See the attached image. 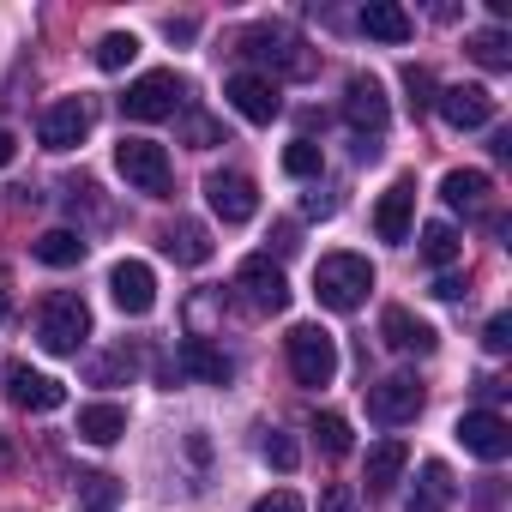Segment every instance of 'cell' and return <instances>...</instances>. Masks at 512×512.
<instances>
[{
    "label": "cell",
    "instance_id": "cell-1",
    "mask_svg": "<svg viewBox=\"0 0 512 512\" xmlns=\"http://www.w3.org/2000/svg\"><path fill=\"white\" fill-rule=\"evenodd\" d=\"M368 290H374V266L362 260V253H326V260L314 266V296L332 314H356L368 302Z\"/></svg>",
    "mask_w": 512,
    "mask_h": 512
},
{
    "label": "cell",
    "instance_id": "cell-2",
    "mask_svg": "<svg viewBox=\"0 0 512 512\" xmlns=\"http://www.w3.org/2000/svg\"><path fill=\"white\" fill-rule=\"evenodd\" d=\"M115 169L127 175V187H139L145 199H169L175 175H169V151L157 139H121L115 145Z\"/></svg>",
    "mask_w": 512,
    "mask_h": 512
},
{
    "label": "cell",
    "instance_id": "cell-3",
    "mask_svg": "<svg viewBox=\"0 0 512 512\" xmlns=\"http://www.w3.org/2000/svg\"><path fill=\"white\" fill-rule=\"evenodd\" d=\"M284 350H290V374L302 380V386H332V374H338V338L326 332V326H296L290 338H284Z\"/></svg>",
    "mask_w": 512,
    "mask_h": 512
},
{
    "label": "cell",
    "instance_id": "cell-4",
    "mask_svg": "<svg viewBox=\"0 0 512 512\" xmlns=\"http://www.w3.org/2000/svg\"><path fill=\"white\" fill-rule=\"evenodd\" d=\"M181 97H187L181 73L157 67V73H139V79L127 85V97H121V115H127V121H169V115L181 109Z\"/></svg>",
    "mask_w": 512,
    "mask_h": 512
},
{
    "label": "cell",
    "instance_id": "cell-5",
    "mask_svg": "<svg viewBox=\"0 0 512 512\" xmlns=\"http://www.w3.org/2000/svg\"><path fill=\"white\" fill-rule=\"evenodd\" d=\"M37 338H43V350L73 356V350L91 338V308H85V296H49L43 314H37Z\"/></svg>",
    "mask_w": 512,
    "mask_h": 512
},
{
    "label": "cell",
    "instance_id": "cell-6",
    "mask_svg": "<svg viewBox=\"0 0 512 512\" xmlns=\"http://www.w3.org/2000/svg\"><path fill=\"white\" fill-rule=\"evenodd\" d=\"M235 290L247 296V308L253 314H284L290 308V278L266 260V253H253V260H241V272H235Z\"/></svg>",
    "mask_w": 512,
    "mask_h": 512
},
{
    "label": "cell",
    "instance_id": "cell-7",
    "mask_svg": "<svg viewBox=\"0 0 512 512\" xmlns=\"http://www.w3.org/2000/svg\"><path fill=\"white\" fill-rule=\"evenodd\" d=\"M223 97H229V109H235L241 121H253V127H272V121L284 115L278 79H266V73H235V79L223 85Z\"/></svg>",
    "mask_w": 512,
    "mask_h": 512
},
{
    "label": "cell",
    "instance_id": "cell-8",
    "mask_svg": "<svg viewBox=\"0 0 512 512\" xmlns=\"http://www.w3.org/2000/svg\"><path fill=\"white\" fill-rule=\"evenodd\" d=\"M241 55H253V61H266V67H278V73H314V55L290 37V31H278V25H253L247 37H241Z\"/></svg>",
    "mask_w": 512,
    "mask_h": 512
},
{
    "label": "cell",
    "instance_id": "cell-9",
    "mask_svg": "<svg viewBox=\"0 0 512 512\" xmlns=\"http://www.w3.org/2000/svg\"><path fill=\"white\" fill-rule=\"evenodd\" d=\"M368 416L386 422V428L416 422V416H422V380H410V374H386V380H374V386H368Z\"/></svg>",
    "mask_w": 512,
    "mask_h": 512
},
{
    "label": "cell",
    "instance_id": "cell-10",
    "mask_svg": "<svg viewBox=\"0 0 512 512\" xmlns=\"http://www.w3.org/2000/svg\"><path fill=\"white\" fill-rule=\"evenodd\" d=\"M458 440H464V452H476L482 464H500V458L512 452V422L494 416V410H464V416H458Z\"/></svg>",
    "mask_w": 512,
    "mask_h": 512
},
{
    "label": "cell",
    "instance_id": "cell-11",
    "mask_svg": "<svg viewBox=\"0 0 512 512\" xmlns=\"http://www.w3.org/2000/svg\"><path fill=\"white\" fill-rule=\"evenodd\" d=\"M434 109H440V121L458 127V133H476V127L494 121V97H488L482 85H446V91H434Z\"/></svg>",
    "mask_w": 512,
    "mask_h": 512
},
{
    "label": "cell",
    "instance_id": "cell-12",
    "mask_svg": "<svg viewBox=\"0 0 512 512\" xmlns=\"http://www.w3.org/2000/svg\"><path fill=\"white\" fill-rule=\"evenodd\" d=\"M205 199H211V211H217L223 223H247L253 211H260V187H253L247 175H235V169L205 175Z\"/></svg>",
    "mask_w": 512,
    "mask_h": 512
},
{
    "label": "cell",
    "instance_id": "cell-13",
    "mask_svg": "<svg viewBox=\"0 0 512 512\" xmlns=\"http://www.w3.org/2000/svg\"><path fill=\"white\" fill-rule=\"evenodd\" d=\"M344 115L362 127V139H380L386 133V91H380V79L374 73H350V85H344Z\"/></svg>",
    "mask_w": 512,
    "mask_h": 512
},
{
    "label": "cell",
    "instance_id": "cell-14",
    "mask_svg": "<svg viewBox=\"0 0 512 512\" xmlns=\"http://www.w3.org/2000/svg\"><path fill=\"white\" fill-rule=\"evenodd\" d=\"M85 133H91V103H79V97L49 103V109H43V121H37V139H43L49 151H73Z\"/></svg>",
    "mask_w": 512,
    "mask_h": 512
},
{
    "label": "cell",
    "instance_id": "cell-15",
    "mask_svg": "<svg viewBox=\"0 0 512 512\" xmlns=\"http://www.w3.org/2000/svg\"><path fill=\"white\" fill-rule=\"evenodd\" d=\"M109 296H115L121 314H151V308H157V272H151L145 260H121V266L109 272Z\"/></svg>",
    "mask_w": 512,
    "mask_h": 512
},
{
    "label": "cell",
    "instance_id": "cell-16",
    "mask_svg": "<svg viewBox=\"0 0 512 512\" xmlns=\"http://www.w3.org/2000/svg\"><path fill=\"white\" fill-rule=\"evenodd\" d=\"M410 217H416V181L398 175V181L380 193V205H374V235H380V241H410Z\"/></svg>",
    "mask_w": 512,
    "mask_h": 512
},
{
    "label": "cell",
    "instance_id": "cell-17",
    "mask_svg": "<svg viewBox=\"0 0 512 512\" xmlns=\"http://www.w3.org/2000/svg\"><path fill=\"white\" fill-rule=\"evenodd\" d=\"M380 338L392 344V350H404V356H428L440 338H434V326L428 320H416L410 308H386L380 314Z\"/></svg>",
    "mask_w": 512,
    "mask_h": 512
},
{
    "label": "cell",
    "instance_id": "cell-18",
    "mask_svg": "<svg viewBox=\"0 0 512 512\" xmlns=\"http://www.w3.org/2000/svg\"><path fill=\"white\" fill-rule=\"evenodd\" d=\"M181 374L187 380H205V386H229L235 380V362L211 338H181Z\"/></svg>",
    "mask_w": 512,
    "mask_h": 512
},
{
    "label": "cell",
    "instance_id": "cell-19",
    "mask_svg": "<svg viewBox=\"0 0 512 512\" xmlns=\"http://www.w3.org/2000/svg\"><path fill=\"white\" fill-rule=\"evenodd\" d=\"M7 392H13V404H25V410H61V404H67V386L49 380V374H37V368H7Z\"/></svg>",
    "mask_w": 512,
    "mask_h": 512
},
{
    "label": "cell",
    "instance_id": "cell-20",
    "mask_svg": "<svg viewBox=\"0 0 512 512\" xmlns=\"http://www.w3.org/2000/svg\"><path fill=\"white\" fill-rule=\"evenodd\" d=\"M404 464H410V446H404V440H380V446H368V494H374V500L392 494L398 476H404Z\"/></svg>",
    "mask_w": 512,
    "mask_h": 512
},
{
    "label": "cell",
    "instance_id": "cell-21",
    "mask_svg": "<svg viewBox=\"0 0 512 512\" xmlns=\"http://www.w3.org/2000/svg\"><path fill=\"white\" fill-rule=\"evenodd\" d=\"M452 500H458L452 470H446L440 458H428V464H422V482H416V494H410V506H404V512H446Z\"/></svg>",
    "mask_w": 512,
    "mask_h": 512
},
{
    "label": "cell",
    "instance_id": "cell-22",
    "mask_svg": "<svg viewBox=\"0 0 512 512\" xmlns=\"http://www.w3.org/2000/svg\"><path fill=\"white\" fill-rule=\"evenodd\" d=\"M362 31L374 43H410L416 37V19L404 7H392V0H368V7H362Z\"/></svg>",
    "mask_w": 512,
    "mask_h": 512
},
{
    "label": "cell",
    "instance_id": "cell-23",
    "mask_svg": "<svg viewBox=\"0 0 512 512\" xmlns=\"http://www.w3.org/2000/svg\"><path fill=\"white\" fill-rule=\"evenodd\" d=\"M163 247H169V260H181V266H205V260H211V235H205V223H193V217L169 223V229H163Z\"/></svg>",
    "mask_w": 512,
    "mask_h": 512
},
{
    "label": "cell",
    "instance_id": "cell-24",
    "mask_svg": "<svg viewBox=\"0 0 512 512\" xmlns=\"http://www.w3.org/2000/svg\"><path fill=\"white\" fill-rule=\"evenodd\" d=\"M488 193H494V181H488L482 169H452V175L440 181V199H446L452 211H482Z\"/></svg>",
    "mask_w": 512,
    "mask_h": 512
},
{
    "label": "cell",
    "instance_id": "cell-25",
    "mask_svg": "<svg viewBox=\"0 0 512 512\" xmlns=\"http://www.w3.org/2000/svg\"><path fill=\"white\" fill-rule=\"evenodd\" d=\"M121 434H127V410H121V404H85V410H79V440L115 446Z\"/></svg>",
    "mask_w": 512,
    "mask_h": 512
},
{
    "label": "cell",
    "instance_id": "cell-26",
    "mask_svg": "<svg viewBox=\"0 0 512 512\" xmlns=\"http://www.w3.org/2000/svg\"><path fill=\"white\" fill-rule=\"evenodd\" d=\"M31 253H37L43 266L67 272V266H79V260H85V235H79V229H49V235H37V241H31Z\"/></svg>",
    "mask_w": 512,
    "mask_h": 512
},
{
    "label": "cell",
    "instance_id": "cell-27",
    "mask_svg": "<svg viewBox=\"0 0 512 512\" xmlns=\"http://www.w3.org/2000/svg\"><path fill=\"white\" fill-rule=\"evenodd\" d=\"M464 49H470V61L488 67V73H506V67H512V43H506V31H470Z\"/></svg>",
    "mask_w": 512,
    "mask_h": 512
},
{
    "label": "cell",
    "instance_id": "cell-28",
    "mask_svg": "<svg viewBox=\"0 0 512 512\" xmlns=\"http://www.w3.org/2000/svg\"><path fill=\"white\" fill-rule=\"evenodd\" d=\"M422 260L428 266H452L458 260V229L452 223H428L422 229Z\"/></svg>",
    "mask_w": 512,
    "mask_h": 512
},
{
    "label": "cell",
    "instance_id": "cell-29",
    "mask_svg": "<svg viewBox=\"0 0 512 512\" xmlns=\"http://www.w3.org/2000/svg\"><path fill=\"white\" fill-rule=\"evenodd\" d=\"M79 506L85 512H115L121 506V482L115 476H79Z\"/></svg>",
    "mask_w": 512,
    "mask_h": 512
},
{
    "label": "cell",
    "instance_id": "cell-30",
    "mask_svg": "<svg viewBox=\"0 0 512 512\" xmlns=\"http://www.w3.org/2000/svg\"><path fill=\"white\" fill-rule=\"evenodd\" d=\"M133 55H139V37H133V31H109V37L97 43V67H103V73H121Z\"/></svg>",
    "mask_w": 512,
    "mask_h": 512
},
{
    "label": "cell",
    "instance_id": "cell-31",
    "mask_svg": "<svg viewBox=\"0 0 512 512\" xmlns=\"http://www.w3.org/2000/svg\"><path fill=\"white\" fill-rule=\"evenodd\" d=\"M314 440H320L332 458H344V452H350V422H344L338 410H320V416H314Z\"/></svg>",
    "mask_w": 512,
    "mask_h": 512
},
{
    "label": "cell",
    "instance_id": "cell-32",
    "mask_svg": "<svg viewBox=\"0 0 512 512\" xmlns=\"http://www.w3.org/2000/svg\"><path fill=\"white\" fill-rule=\"evenodd\" d=\"M260 452H266V464H278V470H296V464H302V446H296V440H290L284 428H266Z\"/></svg>",
    "mask_w": 512,
    "mask_h": 512
},
{
    "label": "cell",
    "instance_id": "cell-33",
    "mask_svg": "<svg viewBox=\"0 0 512 512\" xmlns=\"http://www.w3.org/2000/svg\"><path fill=\"white\" fill-rule=\"evenodd\" d=\"M284 169H290L296 181L320 175V145H314V139H296V145H284Z\"/></svg>",
    "mask_w": 512,
    "mask_h": 512
},
{
    "label": "cell",
    "instance_id": "cell-34",
    "mask_svg": "<svg viewBox=\"0 0 512 512\" xmlns=\"http://www.w3.org/2000/svg\"><path fill=\"white\" fill-rule=\"evenodd\" d=\"M404 91H410V109L422 115V109L434 103V73H428V67H404Z\"/></svg>",
    "mask_w": 512,
    "mask_h": 512
},
{
    "label": "cell",
    "instance_id": "cell-35",
    "mask_svg": "<svg viewBox=\"0 0 512 512\" xmlns=\"http://www.w3.org/2000/svg\"><path fill=\"white\" fill-rule=\"evenodd\" d=\"M187 145H193V151L223 145V127H217V121H205V115H187Z\"/></svg>",
    "mask_w": 512,
    "mask_h": 512
},
{
    "label": "cell",
    "instance_id": "cell-36",
    "mask_svg": "<svg viewBox=\"0 0 512 512\" xmlns=\"http://www.w3.org/2000/svg\"><path fill=\"white\" fill-rule=\"evenodd\" d=\"M482 344H488L494 356H500V350H512V320H506V314H494V320L482 326Z\"/></svg>",
    "mask_w": 512,
    "mask_h": 512
},
{
    "label": "cell",
    "instance_id": "cell-37",
    "mask_svg": "<svg viewBox=\"0 0 512 512\" xmlns=\"http://www.w3.org/2000/svg\"><path fill=\"white\" fill-rule=\"evenodd\" d=\"M320 512H356V494H350L344 482H332V488L320 494Z\"/></svg>",
    "mask_w": 512,
    "mask_h": 512
},
{
    "label": "cell",
    "instance_id": "cell-38",
    "mask_svg": "<svg viewBox=\"0 0 512 512\" xmlns=\"http://www.w3.org/2000/svg\"><path fill=\"white\" fill-rule=\"evenodd\" d=\"M253 512H308V506H302V500H296L290 488H278V494H266L260 506H253Z\"/></svg>",
    "mask_w": 512,
    "mask_h": 512
},
{
    "label": "cell",
    "instance_id": "cell-39",
    "mask_svg": "<svg viewBox=\"0 0 512 512\" xmlns=\"http://www.w3.org/2000/svg\"><path fill=\"white\" fill-rule=\"evenodd\" d=\"M13 157H19V139H13V133H7V127H0V169H7V163H13Z\"/></svg>",
    "mask_w": 512,
    "mask_h": 512
},
{
    "label": "cell",
    "instance_id": "cell-40",
    "mask_svg": "<svg viewBox=\"0 0 512 512\" xmlns=\"http://www.w3.org/2000/svg\"><path fill=\"white\" fill-rule=\"evenodd\" d=\"M434 296H440V302H458V296H464V284H458V278H440V284H434Z\"/></svg>",
    "mask_w": 512,
    "mask_h": 512
},
{
    "label": "cell",
    "instance_id": "cell-41",
    "mask_svg": "<svg viewBox=\"0 0 512 512\" xmlns=\"http://www.w3.org/2000/svg\"><path fill=\"white\" fill-rule=\"evenodd\" d=\"M163 31H169V37H175V43H187V37H193V19H169V25H163Z\"/></svg>",
    "mask_w": 512,
    "mask_h": 512
},
{
    "label": "cell",
    "instance_id": "cell-42",
    "mask_svg": "<svg viewBox=\"0 0 512 512\" xmlns=\"http://www.w3.org/2000/svg\"><path fill=\"white\" fill-rule=\"evenodd\" d=\"M7 314H13V296H7V290H0V320H7Z\"/></svg>",
    "mask_w": 512,
    "mask_h": 512
}]
</instances>
